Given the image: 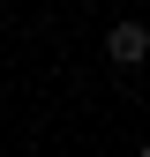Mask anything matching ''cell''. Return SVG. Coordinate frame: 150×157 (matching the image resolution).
Masks as SVG:
<instances>
[{
  "label": "cell",
  "mask_w": 150,
  "mask_h": 157,
  "mask_svg": "<svg viewBox=\"0 0 150 157\" xmlns=\"http://www.w3.org/2000/svg\"><path fill=\"white\" fill-rule=\"evenodd\" d=\"M143 52H150V30L135 23V15H120V23L105 30V60L112 67H143Z\"/></svg>",
  "instance_id": "1"
},
{
  "label": "cell",
  "mask_w": 150,
  "mask_h": 157,
  "mask_svg": "<svg viewBox=\"0 0 150 157\" xmlns=\"http://www.w3.org/2000/svg\"><path fill=\"white\" fill-rule=\"evenodd\" d=\"M0 15H8V0H0Z\"/></svg>",
  "instance_id": "2"
}]
</instances>
